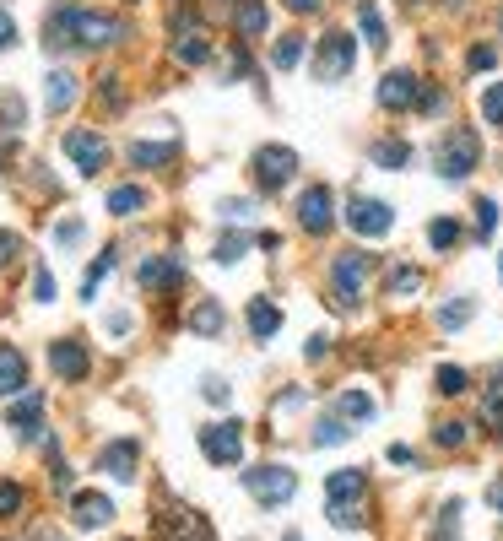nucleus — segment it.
Instances as JSON below:
<instances>
[{
    "mask_svg": "<svg viewBox=\"0 0 503 541\" xmlns=\"http://www.w3.org/2000/svg\"><path fill=\"white\" fill-rule=\"evenodd\" d=\"M130 38V22L114 17V11H92V6H76V0H60L49 11V28H44V44L65 55L76 44H92V49H109V44H125Z\"/></svg>",
    "mask_w": 503,
    "mask_h": 541,
    "instance_id": "1",
    "label": "nucleus"
},
{
    "mask_svg": "<svg viewBox=\"0 0 503 541\" xmlns=\"http://www.w3.org/2000/svg\"><path fill=\"white\" fill-rule=\"evenodd\" d=\"M433 163H439V179H466L476 163H482V141H476L471 125L444 130V141L433 147Z\"/></svg>",
    "mask_w": 503,
    "mask_h": 541,
    "instance_id": "2",
    "label": "nucleus"
},
{
    "mask_svg": "<svg viewBox=\"0 0 503 541\" xmlns=\"http://www.w3.org/2000/svg\"><path fill=\"white\" fill-rule=\"evenodd\" d=\"M368 271H374V255H363V249H347V255L330 260V293H336L341 309H352V303L363 298Z\"/></svg>",
    "mask_w": 503,
    "mask_h": 541,
    "instance_id": "3",
    "label": "nucleus"
},
{
    "mask_svg": "<svg viewBox=\"0 0 503 541\" xmlns=\"http://www.w3.org/2000/svg\"><path fill=\"white\" fill-rule=\"evenodd\" d=\"M244 487H249V498H255V504L282 509L287 498L298 493V471H287V466H255V471H244Z\"/></svg>",
    "mask_w": 503,
    "mask_h": 541,
    "instance_id": "4",
    "label": "nucleus"
},
{
    "mask_svg": "<svg viewBox=\"0 0 503 541\" xmlns=\"http://www.w3.org/2000/svg\"><path fill=\"white\" fill-rule=\"evenodd\" d=\"M249 174H255L260 190H282V184L298 174V152L282 147V141H271V147H255V157H249Z\"/></svg>",
    "mask_w": 503,
    "mask_h": 541,
    "instance_id": "5",
    "label": "nucleus"
},
{
    "mask_svg": "<svg viewBox=\"0 0 503 541\" xmlns=\"http://www.w3.org/2000/svg\"><path fill=\"white\" fill-rule=\"evenodd\" d=\"M201 455L211 460V466H238L244 460V422H211V428H201Z\"/></svg>",
    "mask_w": 503,
    "mask_h": 541,
    "instance_id": "6",
    "label": "nucleus"
},
{
    "mask_svg": "<svg viewBox=\"0 0 503 541\" xmlns=\"http://www.w3.org/2000/svg\"><path fill=\"white\" fill-rule=\"evenodd\" d=\"M357 65V38L352 33H325L320 38V60H314V76H320V82H341V76H347Z\"/></svg>",
    "mask_w": 503,
    "mask_h": 541,
    "instance_id": "7",
    "label": "nucleus"
},
{
    "mask_svg": "<svg viewBox=\"0 0 503 541\" xmlns=\"http://www.w3.org/2000/svg\"><path fill=\"white\" fill-rule=\"evenodd\" d=\"M347 228L363 233V239H385L395 228V211L385 201H374V195H352L347 201Z\"/></svg>",
    "mask_w": 503,
    "mask_h": 541,
    "instance_id": "8",
    "label": "nucleus"
},
{
    "mask_svg": "<svg viewBox=\"0 0 503 541\" xmlns=\"http://www.w3.org/2000/svg\"><path fill=\"white\" fill-rule=\"evenodd\" d=\"M65 157L82 168V179H92V174H103V163H109V141H103L98 130H65Z\"/></svg>",
    "mask_w": 503,
    "mask_h": 541,
    "instance_id": "9",
    "label": "nucleus"
},
{
    "mask_svg": "<svg viewBox=\"0 0 503 541\" xmlns=\"http://www.w3.org/2000/svg\"><path fill=\"white\" fill-rule=\"evenodd\" d=\"M298 222L309 233H330V222H336V195H330V184H309V190L298 195Z\"/></svg>",
    "mask_w": 503,
    "mask_h": 541,
    "instance_id": "10",
    "label": "nucleus"
},
{
    "mask_svg": "<svg viewBox=\"0 0 503 541\" xmlns=\"http://www.w3.org/2000/svg\"><path fill=\"white\" fill-rule=\"evenodd\" d=\"M49 368L65 379V385H82L87 379V368H92V358H87V347L82 341H71V336H60V341H49Z\"/></svg>",
    "mask_w": 503,
    "mask_h": 541,
    "instance_id": "11",
    "label": "nucleus"
},
{
    "mask_svg": "<svg viewBox=\"0 0 503 541\" xmlns=\"http://www.w3.org/2000/svg\"><path fill=\"white\" fill-rule=\"evenodd\" d=\"M136 460H141L136 439H109L98 450V471H103V477H114V482H136Z\"/></svg>",
    "mask_w": 503,
    "mask_h": 541,
    "instance_id": "12",
    "label": "nucleus"
},
{
    "mask_svg": "<svg viewBox=\"0 0 503 541\" xmlns=\"http://www.w3.org/2000/svg\"><path fill=\"white\" fill-rule=\"evenodd\" d=\"M114 520V498L109 493H71V525L76 531H98V525H109Z\"/></svg>",
    "mask_w": 503,
    "mask_h": 541,
    "instance_id": "13",
    "label": "nucleus"
},
{
    "mask_svg": "<svg viewBox=\"0 0 503 541\" xmlns=\"http://www.w3.org/2000/svg\"><path fill=\"white\" fill-rule=\"evenodd\" d=\"M168 55H174L179 65H206L211 55H217V44H211L201 28H184V33L168 38Z\"/></svg>",
    "mask_w": 503,
    "mask_h": 541,
    "instance_id": "14",
    "label": "nucleus"
},
{
    "mask_svg": "<svg viewBox=\"0 0 503 541\" xmlns=\"http://www.w3.org/2000/svg\"><path fill=\"white\" fill-rule=\"evenodd\" d=\"M22 390H28V358H22L11 341H0V395H6V401H17Z\"/></svg>",
    "mask_w": 503,
    "mask_h": 541,
    "instance_id": "15",
    "label": "nucleus"
},
{
    "mask_svg": "<svg viewBox=\"0 0 503 541\" xmlns=\"http://www.w3.org/2000/svg\"><path fill=\"white\" fill-rule=\"evenodd\" d=\"M417 92H422V82L412 71H390L385 82H379V109H412Z\"/></svg>",
    "mask_w": 503,
    "mask_h": 541,
    "instance_id": "16",
    "label": "nucleus"
},
{
    "mask_svg": "<svg viewBox=\"0 0 503 541\" xmlns=\"http://www.w3.org/2000/svg\"><path fill=\"white\" fill-rule=\"evenodd\" d=\"M184 282V266L174 255H147L141 260V287H147V293H163V287H179Z\"/></svg>",
    "mask_w": 503,
    "mask_h": 541,
    "instance_id": "17",
    "label": "nucleus"
},
{
    "mask_svg": "<svg viewBox=\"0 0 503 541\" xmlns=\"http://www.w3.org/2000/svg\"><path fill=\"white\" fill-rule=\"evenodd\" d=\"M276 331H282V309H276L271 298H249V336L271 341Z\"/></svg>",
    "mask_w": 503,
    "mask_h": 541,
    "instance_id": "18",
    "label": "nucleus"
},
{
    "mask_svg": "<svg viewBox=\"0 0 503 541\" xmlns=\"http://www.w3.org/2000/svg\"><path fill=\"white\" fill-rule=\"evenodd\" d=\"M125 163H136V168H168V163H174V141H130Z\"/></svg>",
    "mask_w": 503,
    "mask_h": 541,
    "instance_id": "19",
    "label": "nucleus"
},
{
    "mask_svg": "<svg viewBox=\"0 0 503 541\" xmlns=\"http://www.w3.org/2000/svg\"><path fill=\"white\" fill-rule=\"evenodd\" d=\"M76 92H82V82H76L71 71H49V92H44V109L49 114H65L76 103Z\"/></svg>",
    "mask_w": 503,
    "mask_h": 541,
    "instance_id": "20",
    "label": "nucleus"
},
{
    "mask_svg": "<svg viewBox=\"0 0 503 541\" xmlns=\"http://www.w3.org/2000/svg\"><path fill=\"white\" fill-rule=\"evenodd\" d=\"M233 28H238V44H249V38L266 33V0H238Z\"/></svg>",
    "mask_w": 503,
    "mask_h": 541,
    "instance_id": "21",
    "label": "nucleus"
},
{
    "mask_svg": "<svg viewBox=\"0 0 503 541\" xmlns=\"http://www.w3.org/2000/svg\"><path fill=\"white\" fill-rule=\"evenodd\" d=\"M38 417H44V395H33V390H22V395H17V406L6 412V422H11L17 433H33V428H38Z\"/></svg>",
    "mask_w": 503,
    "mask_h": 541,
    "instance_id": "22",
    "label": "nucleus"
},
{
    "mask_svg": "<svg viewBox=\"0 0 503 541\" xmlns=\"http://www.w3.org/2000/svg\"><path fill=\"white\" fill-rule=\"evenodd\" d=\"M363 471H330V482H325V493H330V504H357L363 498Z\"/></svg>",
    "mask_w": 503,
    "mask_h": 541,
    "instance_id": "23",
    "label": "nucleus"
},
{
    "mask_svg": "<svg viewBox=\"0 0 503 541\" xmlns=\"http://www.w3.org/2000/svg\"><path fill=\"white\" fill-rule=\"evenodd\" d=\"M357 28H363V38H368L374 49H385V44H390V28H385V17H379L374 0H357Z\"/></svg>",
    "mask_w": 503,
    "mask_h": 541,
    "instance_id": "24",
    "label": "nucleus"
},
{
    "mask_svg": "<svg viewBox=\"0 0 503 541\" xmlns=\"http://www.w3.org/2000/svg\"><path fill=\"white\" fill-rule=\"evenodd\" d=\"M482 422L487 433H503V368H493V385L482 390Z\"/></svg>",
    "mask_w": 503,
    "mask_h": 541,
    "instance_id": "25",
    "label": "nucleus"
},
{
    "mask_svg": "<svg viewBox=\"0 0 503 541\" xmlns=\"http://www.w3.org/2000/svg\"><path fill=\"white\" fill-rule=\"evenodd\" d=\"M303 55H309V38H303V33H282V38H276V49H271V65H276V71H293Z\"/></svg>",
    "mask_w": 503,
    "mask_h": 541,
    "instance_id": "26",
    "label": "nucleus"
},
{
    "mask_svg": "<svg viewBox=\"0 0 503 541\" xmlns=\"http://www.w3.org/2000/svg\"><path fill=\"white\" fill-rule=\"evenodd\" d=\"M141 206H147V190H141V184H114V190H109V211H114V217H136Z\"/></svg>",
    "mask_w": 503,
    "mask_h": 541,
    "instance_id": "27",
    "label": "nucleus"
},
{
    "mask_svg": "<svg viewBox=\"0 0 503 541\" xmlns=\"http://www.w3.org/2000/svg\"><path fill=\"white\" fill-rule=\"evenodd\" d=\"M368 157H374L379 168H406V163H412V147H406L401 136H385V141H374V152H368Z\"/></svg>",
    "mask_w": 503,
    "mask_h": 541,
    "instance_id": "28",
    "label": "nucleus"
},
{
    "mask_svg": "<svg viewBox=\"0 0 503 541\" xmlns=\"http://www.w3.org/2000/svg\"><path fill=\"white\" fill-rule=\"evenodd\" d=\"M336 412L347 417V422H368V417H374V401H368L363 390H341L336 395Z\"/></svg>",
    "mask_w": 503,
    "mask_h": 541,
    "instance_id": "29",
    "label": "nucleus"
},
{
    "mask_svg": "<svg viewBox=\"0 0 503 541\" xmlns=\"http://www.w3.org/2000/svg\"><path fill=\"white\" fill-rule=\"evenodd\" d=\"M466 439H471V422H460V417H449V422L433 428V444H439V450H460Z\"/></svg>",
    "mask_w": 503,
    "mask_h": 541,
    "instance_id": "30",
    "label": "nucleus"
},
{
    "mask_svg": "<svg viewBox=\"0 0 503 541\" xmlns=\"http://www.w3.org/2000/svg\"><path fill=\"white\" fill-rule=\"evenodd\" d=\"M190 331H195V336H217V331H222V309H217L211 298H206V303H195V314H190Z\"/></svg>",
    "mask_w": 503,
    "mask_h": 541,
    "instance_id": "31",
    "label": "nucleus"
},
{
    "mask_svg": "<svg viewBox=\"0 0 503 541\" xmlns=\"http://www.w3.org/2000/svg\"><path fill=\"white\" fill-rule=\"evenodd\" d=\"M428 244H433V249H455V244H460V222H455V217L428 222Z\"/></svg>",
    "mask_w": 503,
    "mask_h": 541,
    "instance_id": "32",
    "label": "nucleus"
},
{
    "mask_svg": "<svg viewBox=\"0 0 503 541\" xmlns=\"http://www.w3.org/2000/svg\"><path fill=\"white\" fill-rule=\"evenodd\" d=\"M433 541H460V498H449V504L439 509V531H433Z\"/></svg>",
    "mask_w": 503,
    "mask_h": 541,
    "instance_id": "33",
    "label": "nucleus"
},
{
    "mask_svg": "<svg viewBox=\"0 0 503 541\" xmlns=\"http://www.w3.org/2000/svg\"><path fill=\"white\" fill-rule=\"evenodd\" d=\"M341 439H352V428L341 417H325L320 428H314V444H320V450H330V444H341Z\"/></svg>",
    "mask_w": 503,
    "mask_h": 541,
    "instance_id": "34",
    "label": "nucleus"
},
{
    "mask_svg": "<svg viewBox=\"0 0 503 541\" xmlns=\"http://www.w3.org/2000/svg\"><path fill=\"white\" fill-rule=\"evenodd\" d=\"M466 320H471V298H455V303H444V309H439V325H444V331H460Z\"/></svg>",
    "mask_w": 503,
    "mask_h": 541,
    "instance_id": "35",
    "label": "nucleus"
},
{
    "mask_svg": "<svg viewBox=\"0 0 503 541\" xmlns=\"http://www.w3.org/2000/svg\"><path fill=\"white\" fill-rule=\"evenodd\" d=\"M482 120L503 130V82H493V87L482 92Z\"/></svg>",
    "mask_w": 503,
    "mask_h": 541,
    "instance_id": "36",
    "label": "nucleus"
},
{
    "mask_svg": "<svg viewBox=\"0 0 503 541\" xmlns=\"http://www.w3.org/2000/svg\"><path fill=\"white\" fill-rule=\"evenodd\" d=\"M109 271H114V249H103V255L92 260L87 282H82V298H92V293H98V282H103V276H109Z\"/></svg>",
    "mask_w": 503,
    "mask_h": 541,
    "instance_id": "37",
    "label": "nucleus"
},
{
    "mask_svg": "<svg viewBox=\"0 0 503 541\" xmlns=\"http://www.w3.org/2000/svg\"><path fill=\"white\" fill-rule=\"evenodd\" d=\"M22 504H28V493H22L17 482H0V520H11V514H22Z\"/></svg>",
    "mask_w": 503,
    "mask_h": 541,
    "instance_id": "38",
    "label": "nucleus"
},
{
    "mask_svg": "<svg viewBox=\"0 0 503 541\" xmlns=\"http://www.w3.org/2000/svg\"><path fill=\"white\" fill-rule=\"evenodd\" d=\"M498 233V201H476V239H493Z\"/></svg>",
    "mask_w": 503,
    "mask_h": 541,
    "instance_id": "39",
    "label": "nucleus"
},
{
    "mask_svg": "<svg viewBox=\"0 0 503 541\" xmlns=\"http://www.w3.org/2000/svg\"><path fill=\"white\" fill-rule=\"evenodd\" d=\"M466 385H471L466 368H455V363H444V368H439V390H444V395H466Z\"/></svg>",
    "mask_w": 503,
    "mask_h": 541,
    "instance_id": "40",
    "label": "nucleus"
},
{
    "mask_svg": "<svg viewBox=\"0 0 503 541\" xmlns=\"http://www.w3.org/2000/svg\"><path fill=\"white\" fill-rule=\"evenodd\" d=\"M244 249H249V233H228V239L217 244V260H222V266H233V260H244Z\"/></svg>",
    "mask_w": 503,
    "mask_h": 541,
    "instance_id": "41",
    "label": "nucleus"
},
{
    "mask_svg": "<svg viewBox=\"0 0 503 541\" xmlns=\"http://www.w3.org/2000/svg\"><path fill=\"white\" fill-rule=\"evenodd\" d=\"M417 287H422V271H417V266L390 271V293H417Z\"/></svg>",
    "mask_w": 503,
    "mask_h": 541,
    "instance_id": "42",
    "label": "nucleus"
},
{
    "mask_svg": "<svg viewBox=\"0 0 503 541\" xmlns=\"http://www.w3.org/2000/svg\"><path fill=\"white\" fill-rule=\"evenodd\" d=\"M325 514H330V525H341V531H352V525H363V509H357V504H330Z\"/></svg>",
    "mask_w": 503,
    "mask_h": 541,
    "instance_id": "43",
    "label": "nucleus"
},
{
    "mask_svg": "<svg viewBox=\"0 0 503 541\" xmlns=\"http://www.w3.org/2000/svg\"><path fill=\"white\" fill-rule=\"evenodd\" d=\"M82 239H87V228H82V222H76V217H65L60 228H55V244H65V249H76Z\"/></svg>",
    "mask_w": 503,
    "mask_h": 541,
    "instance_id": "44",
    "label": "nucleus"
},
{
    "mask_svg": "<svg viewBox=\"0 0 503 541\" xmlns=\"http://www.w3.org/2000/svg\"><path fill=\"white\" fill-rule=\"evenodd\" d=\"M466 65H471V71H493V65H498V49H493V44H476L471 55H466Z\"/></svg>",
    "mask_w": 503,
    "mask_h": 541,
    "instance_id": "45",
    "label": "nucleus"
},
{
    "mask_svg": "<svg viewBox=\"0 0 503 541\" xmlns=\"http://www.w3.org/2000/svg\"><path fill=\"white\" fill-rule=\"evenodd\" d=\"M412 109H422V114H439V109H444V92L422 82V92H417V103H412Z\"/></svg>",
    "mask_w": 503,
    "mask_h": 541,
    "instance_id": "46",
    "label": "nucleus"
},
{
    "mask_svg": "<svg viewBox=\"0 0 503 541\" xmlns=\"http://www.w3.org/2000/svg\"><path fill=\"white\" fill-rule=\"evenodd\" d=\"M33 298L38 303H55V276H49V271H33Z\"/></svg>",
    "mask_w": 503,
    "mask_h": 541,
    "instance_id": "47",
    "label": "nucleus"
},
{
    "mask_svg": "<svg viewBox=\"0 0 503 541\" xmlns=\"http://www.w3.org/2000/svg\"><path fill=\"white\" fill-rule=\"evenodd\" d=\"M17 233H6V228H0V266H11V260H17Z\"/></svg>",
    "mask_w": 503,
    "mask_h": 541,
    "instance_id": "48",
    "label": "nucleus"
},
{
    "mask_svg": "<svg viewBox=\"0 0 503 541\" xmlns=\"http://www.w3.org/2000/svg\"><path fill=\"white\" fill-rule=\"evenodd\" d=\"M206 401L211 406H228V385H222V379H206Z\"/></svg>",
    "mask_w": 503,
    "mask_h": 541,
    "instance_id": "49",
    "label": "nucleus"
},
{
    "mask_svg": "<svg viewBox=\"0 0 503 541\" xmlns=\"http://www.w3.org/2000/svg\"><path fill=\"white\" fill-rule=\"evenodd\" d=\"M11 44H17V22H11L6 11H0V49H11Z\"/></svg>",
    "mask_w": 503,
    "mask_h": 541,
    "instance_id": "50",
    "label": "nucleus"
},
{
    "mask_svg": "<svg viewBox=\"0 0 503 541\" xmlns=\"http://www.w3.org/2000/svg\"><path fill=\"white\" fill-rule=\"evenodd\" d=\"M287 11H298V17H309V11H320V0H282Z\"/></svg>",
    "mask_w": 503,
    "mask_h": 541,
    "instance_id": "51",
    "label": "nucleus"
},
{
    "mask_svg": "<svg viewBox=\"0 0 503 541\" xmlns=\"http://www.w3.org/2000/svg\"><path fill=\"white\" fill-rule=\"evenodd\" d=\"M130 325H136V320H130V314H109V331H114V336H125Z\"/></svg>",
    "mask_w": 503,
    "mask_h": 541,
    "instance_id": "52",
    "label": "nucleus"
},
{
    "mask_svg": "<svg viewBox=\"0 0 503 541\" xmlns=\"http://www.w3.org/2000/svg\"><path fill=\"white\" fill-rule=\"evenodd\" d=\"M487 504H493V509H498V514H503V477H498V482H493V487H487Z\"/></svg>",
    "mask_w": 503,
    "mask_h": 541,
    "instance_id": "53",
    "label": "nucleus"
},
{
    "mask_svg": "<svg viewBox=\"0 0 503 541\" xmlns=\"http://www.w3.org/2000/svg\"><path fill=\"white\" fill-rule=\"evenodd\" d=\"M282 541H303V536H298V531H287V536H282Z\"/></svg>",
    "mask_w": 503,
    "mask_h": 541,
    "instance_id": "54",
    "label": "nucleus"
},
{
    "mask_svg": "<svg viewBox=\"0 0 503 541\" xmlns=\"http://www.w3.org/2000/svg\"><path fill=\"white\" fill-rule=\"evenodd\" d=\"M449 6H466V0H449Z\"/></svg>",
    "mask_w": 503,
    "mask_h": 541,
    "instance_id": "55",
    "label": "nucleus"
}]
</instances>
